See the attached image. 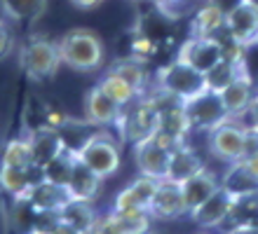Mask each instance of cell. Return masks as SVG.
I'll use <instances>...</instances> for the list:
<instances>
[{
  "mask_svg": "<svg viewBox=\"0 0 258 234\" xmlns=\"http://www.w3.org/2000/svg\"><path fill=\"white\" fill-rule=\"evenodd\" d=\"M49 0H3V17L14 24L35 21L47 12Z\"/></svg>",
  "mask_w": 258,
  "mask_h": 234,
  "instance_id": "28",
  "label": "cell"
},
{
  "mask_svg": "<svg viewBox=\"0 0 258 234\" xmlns=\"http://www.w3.org/2000/svg\"><path fill=\"white\" fill-rule=\"evenodd\" d=\"M80 160L92 167L101 178H110L117 174L120 162H122V152H120V143H117L108 131L99 129L92 138L87 140V145L80 150Z\"/></svg>",
  "mask_w": 258,
  "mask_h": 234,
  "instance_id": "6",
  "label": "cell"
},
{
  "mask_svg": "<svg viewBox=\"0 0 258 234\" xmlns=\"http://www.w3.org/2000/svg\"><path fill=\"white\" fill-rule=\"evenodd\" d=\"M209 152L214 160L228 164L244 160L246 152V124H242L239 120H225L223 124H218L216 129L209 131Z\"/></svg>",
  "mask_w": 258,
  "mask_h": 234,
  "instance_id": "5",
  "label": "cell"
},
{
  "mask_svg": "<svg viewBox=\"0 0 258 234\" xmlns=\"http://www.w3.org/2000/svg\"><path fill=\"white\" fill-rule=\"evenodd\" d=\"M31 234H38V232H31Z\"/></svg>",
  "mask_w": 258,
  "mask_h": 234,
  "instance_id": "40",
  "label": "cell"
},
{
  "mask_svg": "<svg viewBox=\"0 0 258 234\" xmlns=\"http://www.w3.org/2000/svg\"><path fill=\"white\" fill-rule=\"evenodd\" d=\"M246 73H249L246 59H225L207 73V82H209L211 92L221 94L230 82H235L237 77H242V75H246Z\"/></svg>",
  "mask_w": 258,
  "mask_h": 234,
  "instance_id": "26",
  "label": "cell"
},
{
  "mask_svg": "<svg viewBox=\"0 0 258 234\" xmlns=\"http://www.w3.org/2000/svg\"><path fill=\"white\" fill-rule=\"evenodd\" d=\"M204 169L202 160H200V154L188 145H181L176 147L174 152H171V162H169V176H167V181H174V183H185L188 178Z\"/></svg>",
  "mask_w": 258,
  "mask_h": 234,
  "instance_id": "22",
  "label": "cell"
},
{
  "mask_svg": "<svg viewBox=\"0 0 258 234\" xmlns=\"http://www.w3.org/2000/svg\"><path fill=\"white\" fill-rule=\"evenodd\" d=\"M132 3H139V0H132Z\"/></svg>",
  "mask_w": 258,
  "mask_h": 234,
  "instance_id": "39",
  "label": "cell"
},
{
  "mask_svg": "<svg viewBox=\"0 0 258 234\" xmlns=\"http://www.w3.org/2000/svg\"><path fill=\"white\" fill-rule=\"evenodd\" d=\"M56 129H59V134H61V138H63V143H66L68 150H73V152L80 154V150L87 145V140L92 138L101 127L92 124L87 117H85V120H68L66 117Z\"/></svg>",
  "mask_w": 258,
  "mask_h": 234,
  "instance_id": "24",
  "label": "cell"
},
{
  "mask_svg": "<svg viewBox=\"0 0 258 234\" xmlns=\"http://www.w3.org/2000/svg\"><path fill=\"white\" fill-rule=\"evenodd\" d=\"M56 42L63 66L78 73H94L106 63V45L89 28H71Z\"/></svg>",
  "mask_w": 258,
  "mask_h": 234,
  "instance_id": "1",
  "label": "cell"
},
{
  "mask_svg": "<svg viewBox=\"0 0 258 234\" xmlns=\"http://www.w3.org/2000/svg\"><path fill=\"white\" fill-rule=\"evenodd\" d=\"M117 222L127 234H150V215L148 208H127V211H113Z\"/></svg>",
  "mask_w": 258,
  "mask_h": 234,
  "instance_id": "31",
  "label": "cell"
},
{
  "mask_svg": "<svg viewBox=\"0 0 258 234\" xmlns=\"http://www.w3.org/2000/svg\"><path fill=\"white\" fill-rule=\"evenodd\" d=\"M148 211L157 220H176L181 215H188L183 185L174 181H160V187H157Z\"/></svg>",
  "mask_w": 258,
  "mask_h": 234,
  "instance_id": "11",
  "label": "cell"
},
{
  "mask_svg": "<svg viewBox=\"0 0 258 234\" xmlns=\"http://www.w3.org/2000/svg\"><path fill=\"white\" fill-rule=\"evenodd\" d=\"M96 85H99L103 92L108 94V96L115 101L117 106H122V108L132 106L136 99H141V96L134 92V87H132L127 80H122L120 75L110 73V70H106V75H103V77L96 82Z\"/></svg>",
  "mask_w": 258,
  "mask_h": 234,
  "instance_id": "29",
  "label": "cell"
},
{
  "mask_svg": "<svg viewBox=\"0 0 258 234\" xmlns=\"http://www.w3.org/2000/svg\"><path fill=\"white\" fill-rule=\"evenodd\" d=\"M75 162H78V152H73V150L66 147L59 157H54V160L49 162L47 167H42L45 169V181L68 185L71 174H73V169H75Z\"/></svg>",
  "mask_w": 258,
  "mask_h": 234,
  "instance_id": "30",
  "label": "cell"
},
{
  "mask_svg": "<svg viewBox=\"0 0 258 234\" xmlns=\"http://www.w3.org/2000/svg\"><path fill=\"white\" fill-rule=\"evenodd\" d=\"M249 117H251V122H249V124L258 129V92H256V96H253L251 108H249Z\"/></svg>",
  "mask_w": 258,
  "mask_h": 234,
  "instance_id": "36",
  "label": "cell"
},
{
  "mask_svg": "<svg viewBox=\"0 0 258 234\" xmlns=\"http://www.w3.org/2000/svg\"><path fill=\"white\" fill-rule=\"evenodd\" d=\"M52 234H82V232H78L73 225H68L66 220H61V225H59V227H56Z\"/></svg>",
  "mask_w": 258,
  "mask_h": 234,
  "instance_id": "37",
  "label": "cell"
},
{
  "mask_svg": "<svg viewBox=\"0 0 258 234\" xmlns=\"http://www.w3.org/2000/svg\"><path fill=\"white\" fill-rule=\"evenodd\" d=\"M235 204V194H230L223 185L218 187L216 192L211 194L209 199L204 201L202 206L192 211L190 218L197 227L204 229H221V225L225 222V218L230 215V208Z\"/></svg>",
  "mask_w": 258,
  "mask_h": 234,
  "instance_id": "12",
  "label": "cell"
},
{
  "mask_svg": "<svg viewBox=\"0 0 258 234\" xmlns=\"http://www.w3.org/2000/svg\"><path fill=\"white\" fill-rule=\"evenodd\" d=\"M127 208H146L143 201L139 199V194L134 192V187L127 185L122 192H117V197L113 199V206L110 211H127Z\"/></svg>",
  "mask_w": 258,
  "mask_h": 234,
  "instance_id": "32",
  "label": "cell"
},
{
  "mask_svg": "<svg viewBox=\"0 0 258 234\" xmlns=\"http://www.w3.org/2000/svg\"><path fill=\"white\" fill-rule=\"evenodd\" d=\"M221 185L230 194H235V197L253 194V192H258V176L249 169V164H246L244 160H239V162H235V164H228Z\"/></svg>",
  "mask_w": 258,
  "mask_h": 234,
  "instance_id": "21",
  "label": "cell"
},
{
  "mask_svg": "<svg viewBox=\"0 0 258 234\" xmlns=\"http://www.w3.org/2000/svg\"><path fill=\"white\" fill-rule=\"evenodd\" d=\"M103 181H106V178H101L94 169L87 167V164L80 160V154H78L75 169H73V174H71V181H68V187H71V192H73L75 199L94 201L96 197L101 194Z\"/></svg>",
  "mask_w": 258,
  "mask_h": 234,
  "instance_id": "17",
  "label": "cell"
},
{
  "mask_svg": "<svg viewBox=\"0 0 258 234\" xmlns=\"http://www.w3.org/2000/svg\"><path fill=\"white\" fill-rule=\"evenodd\" d=\"M134 162H136L139 174L157 178V181H167L171 152L164 150V147H160L153 138H146V140L134 143Z\"/></svg>",
  "mask_w": 258,
  "mask_h": 234,
  "instance_id": "10",
  "label": "cell"
},
{
  "mask_svg": "<svg viewBox=\"0 0 258 234\" xmlns=\"http://www.w3.org/2000/svg\"><path fill=\"white\" fill-rule=\"evenodd\" d=\"M150 3H153L162 14H167V17H174L176 7L183 5V0H150Z\"/></svg>",
  "mask_w": 258,
  "mask_h": 234,
  "instance_id": "34",
  "label": "cell"
},
{
  "mask_svg": "<svg viewBox=\"0 0 258 234\" xmlns=\"http://www.w3.org/2000/svg\"><path fill=\"white\" fill-rule=\"evenodd\" d=\"M178 61H183L188 66L209 73L211 68H216L221 61H225V45L221 38H200V35H190L183 45L178 47L176 54Z\"/></svg>",
  "mask_w": 258,
  "mask_h": 234,
  "instance_id": "7",
  "label": "cell"
},
{
  "mask_svg": "<svg viewBox=\"0 0 258 234\" xmlns=\"http://www.w3.org/2000/svg\"><path fill=\"white\" fill-rule=\"evenodd\" d=\"M108 70L120 75L122 80H127L139 96H146V94H148V70L143 66V61H139L136 56H127V59L113 61Z\"/></svg>",
  "mask_w": 258,
  "mask_h": 234,
  "instance_id": "23",
  "label": "cell"
},
{
  "mask_svg": "<svg viewBox=\"0 0 258 234\" xmlns=\"http://www.w3.org/2000/svg\"><path fill=\"white\" fill-rule=\"evenodd\" d=\"M28 136H31V143H33V160L38 167H47L54 157H59L66 150V143H63L56 127L31 129Z\"/></svg>",
  "mask_w": 258,
  "mask_h": 234,
  "instance_id": "16",
  "label": "cell"
},
{
  "mask_svg": "<svg viewBox=\"0 0 258 234\" xmlns=\"http://www.w3.org/2000/svg\"><path fill=\"white\" fill-rule=\"evenodd\" d=\"M225 33L242 47L258 45V3L239 0L230 12L225 14Z\"/></svg>",
  "mask_w": 258,
  "mask_h": 234,
  "instance_id": "8",
  "label": "cell"
},
{
  "mask_svg": "<svg viewBox=\"0 0 258 234\" xmlns=\"http://www.w3.org/2000/svg\"><path fill=\"white\" fill-rule=\"evenodd\" d=\"M117 127H120L122 140H127L132 145L139 143V140L150 138V136L155 134L157 129H160V103H157L153 89L146 96L136 99L132 106L122 108Z\"/></svg>",
  "mask_w": 258,
  "mask_h": 234,
  "instance_id": "3",
  "label": "cell"
},
{
  "mask_svg": "<svg viewBox=\"0 0 258 234\" xmlns=\"http://www.w3.org/2000/svg\"><path fill=\"white\" fill-rule=\"evenodd\" d=\"M225 234H258V227H235Z\"/></svg>",
  "mask_w": 258,
  "mask_h": 234,
  "instance_id": "38",
  "label": "cell"
},
{
  "mask_svg": "<svg viewBox=\"0 0 258 234\" xmlns=\"http://www.w3.org/2000/svg\"><path fill=\"white\" fill-rule=\"evenodd\" d=\"M3 164L14 169H28L31 164H35L33 160V143L28 131H24V136H14L12 140H7L3 147Z\"/></svg>",
  "mask_w": 258,
  "mask_h": 234,
  "instance_id": "27",
  "label": "cell"
},
{
  "mask_svg": "<svg viewBox=\"0 0 258 234\" xmlns=\"http://www.w3.org/2000/svg\"><path fill=\"white\" fill-rule=\"evenodd\" d=\"M75 197L71 192V187L61 185V183H52V181H42L40 185H35L31 197H28V201L35 208H42V211H61Z\"/></svg>",
  "mask_w": 258,
  "mask_h": 234,
  "instance_id": "18",
  "label": "cell"
},
{
  "mask_svg": "<svg viewBox=\"0 0 258 234\" xmlns=\"http://www.w3.org/2000/svg\"><path fill=\"white\" fill-rule=\"evenodd\" d=\"M235 227H258V192L235 197L230 215L221 225V232H230Z\"/></svg>",
  "mask_w": 258,
  "mask_h": 234,
  "instance_id": "20",
  "label": "cell"
},
{
  "mask_svg": "<svg viewBox=\"0 0 258 234\" xmlns=\"http://www.w3.org/2000/svg\"><path fill=\"white\" fill-rule=\"evenodd\" d=\"M256 92L258 89H253L251 73L237 77V80L230 82V85L221 92V99H223V103H225V110H228V115H230L232 120H242V117L249 113Z\"/></svg>",
  "mask_w": 258,
  "mask_h": 234,
  "instance_id": "14",
  "label": "cell"
},
{
  "mask_svg": "<svg viewBox=\"0 0 258 234\" xmlns=\"http://www.w3.org/2000/svg\"><path fill=\"white\" fill-rule=\"evenodd\" d=\"M181 185H183V197H185V206H188V215H190L192 211H197V208L202 206L204 201L209 199L211 194L221 187V181H218V176L214 174L211 169L204 167V169H200L192 178L181 183Z\"/></svg>",
  "mask_w": 258,
  "mask_h": 234,
  "instance_id": "15",
  "label": "cell"
},
{
  "mask_svg": "<svg viewBox=\"0 0 258 234\" xmlns=\"http://www.w3.org/2000/svg\"><path fill=\"white\" fill-rule=\"evenodd\" d=\"M19 66L33 82L52 80L63 66L59 42L49 40L47 35H31L19 49Z\"/></svg>",
  "mask_w": 258,
  "mask_h": 234,
  "instance_id": "2",
  "label": "cell"
},
{
  "mask_svg": "<svg viewBox=\"0 0 258 234\" xmlns=\"http://www.w3.org/2000/svg\"><path fill=\"white\" fill-rule=\"evenodd\" d=\"M61 218L68 225H73L78 232L92 234L96 220H99V213H96V208L92 206V201L73 199L71 204H66V206L61 208Z\"/></svg>",
  "mask_w": 258,
  "mask_h": 234,
  "instance_id": "25",
  "label": "cell"
},
{
  "mask_svg": "<svg viewBox=\"0 0 258 234\" xmlns=\"http://www.w3.org/2000/svg\"><path fill=\"white\" fill-rule=\"evenodd\" d=\"M185 108H188V115H190L192 129H197V131H207V134H209L211 129H216L218 124H223L225 120H230L221 94L211 92V89H207L204 94H200V96H195L192 101H188Z\"/></svg>",
  "mask_w": 258,
  "mask_h": 234,
  "instance_id": "9",
  "label": "cell"
},
{
  "mask_svg": "<svg viewBox=\"0 0 258 234\" xmlns=\"http://www.w3.org/2000/svg\"><path fill=\"white\" fill-rule=\"evenodd\" d=\"M120 115H122V106H117L99 85H94L85 94V117L92 124H96L101 129L110 127V124H117Z\"/></svg>",
  "mask_w": 258,
  "mask_h": 234,
  "instance_id": "13",
  "label": "cell"
},
{
  "mask_svg": "<svg viewBox=\"0 0 258 234\" xmlns=\"http://www.w3.org/2000/svg\"><path fill=\"white\" fill-rule=\"evenodd\" d=\"M155 87L188 103V101H192L195 96L207 92V89H209V82H207V73H202V70H197V68H192L176 59V61H171L169 66H164L157 70Z\"/></svg>",
  "mask_w": 258,
  "mask_h": 234,
  "instance_id": "4",
  "label": "cell"
},
{
  "mask_svg": "<svg viewBox=\"0 0 258 234\" xmlns=\"http://www.w3.org/2000/svg\"><path fill=\"white\" fill-rule=\"evenodd\" d=\"M92 234H127L122 229V225L117 222L115 213L110 211L108 215H99V220H96L94 229H92Z\"/></svg>",
  "mask_w": 258,
  "mask_h": 234,
  "instance_id": "33",
  "label": "cell"
},
{
  "mask_svg": "<svg viewBox=\"0 0 258 234\" xmlns=\"http://www.w3.org/2000/svg\"><path fill=\"white\" fill-rule=\"evenodd\" d=\"M73 7H78V10H94V7H99L103 3V0H68Z\"/></svg>",
  "mask_w": 258,
  "mask_h": 234,
  "instance_id": "35",
  "label": "cell"
},
{
  "mask_svg": "<svg viewBox=\"0 0 258 234\" xmlns=\"http://www.w3.org/2000/svg\"><path fill=\"white\" fill-rule=\"evenodd\" d=\"M218 33H225V12L214 3L207 0L195 12L190 21V35L200 38H218Z\"/></svg>",
  "mask_w": 258,
  "mask_h": 234,
  "instance_id": "19",
  "label": "cell"
}]
</instances>
